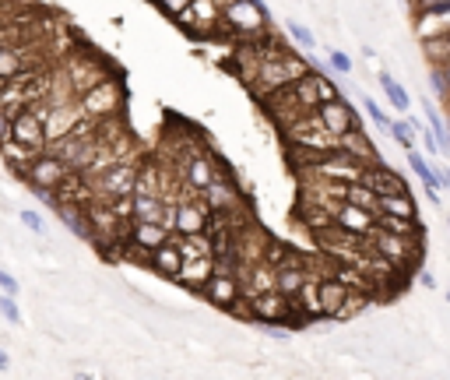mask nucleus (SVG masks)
Listing matches in <instances>:
<instances>
[{
  "label": "nucleus",
  "instance_id": "nucleus-34",
  "mask_svg": "<svg viewBox=\"0 0 450 380\" xmlns=\"http://www.w3.org/2000/svg\"><path fill=\"white\" fill-rule=\"evenodd\" d=\"M415 275H419V282H422L426 289H436V275H433V271H426V267H419V271H415Z\"/></svg>",
  "mask_w": 450,
  "mask_h": 380
},
{
  "label": "nucleus",
  "instance_id": "nucleus-27",
  "mask_svg": "<svg viewBox=\"0 0 450 380\" xmlns=\"http://www.w3.org/2000/svg\"><path fill=\"white\" fill-rule=\"evenodd\" d=\"M327 60H331V71L338 74V78H334L338 85H342V81L352 74V57H349V53H342V49H331V53H327Z\"/></svg>",
  "mask_w": 450,
  "mask_h": 380
},
{
  "label": "nucleus",
  "instance_id": "nucleus-1",
  "mask_svg": "<svg viewBox=\"0 0 450 380\" xmlns=\"http://www.w3.org/2000/svg\"><path fill=\"white\" fill-rule=\"evenodd\" d=\"M127 102V92H124V81L117 74H106L99 85H92L85 95H78V106L88 120H109V117H120Z\"/></svg>",
  "mask_w": 450,
  "mask_h": 380
},
{
  "label": "nucleus",
  "instance_id": "nucleus-12",
  "mask_svg": "<svg viewBox=\"0 0 450 380\" xmlns=\"http://www.w3.org/2000/svg\"><path fill=\"white\" fill-rule=\"evenodd\" d=\"M208 219H211V208H208V201L201 194L176 201V233L180 236H187V233H208Z\"/></svg>",
  "mask_w": 450,
  "mask_h": 380
},
{
  "label": "nucleus",
  "instance_id": "nucleus-38",
  "mask_svg": "<svg viewBox=\"0 0 450 380\" xmlns=\"http://www.w3.org/2000/svg\"><path fill=\"white\" fill-rule=\"evenodd\" d=\"M447 299H450V292H447Z\"/></svg>",
  "mask_w": 450,
  "mask_h": 380
},
{
  "label": "nucleus",
  "instance_id": "nucleus-18",
  "mask_svg": "<svg viewBox=\"0 0 450 380\" xmlns=\"http://www.w3.org/2000/svg\"><path fill=\"white\" fill-rule=\"evenodd\" d=\"M42 148H32V144H22V141H15L11 134H0V155H4V162H8V170L22 180V173L28 170V162L39 155Z\"/></svg>",
  "mask_w": 450,
  "mask_h": 380
},
{
  "label": "nucleus",
  "instance_id": "nucleus-2",
  "mask_svg": "<svg viewBox=\"0 0 450 380\" xmlns=\"http://www.w3.org/2000/svg\"><path fill=\"white\" fill-rule=\"evenodd\" d=\"M271 15L264 8V0H233L222 8V32L225 35H243V39H257L264 35Z\"/></svg>",
  "mask_w": 450,
  "mask_h": 380
},
{
  "label": "nucleus",
  "instance_id": "nucleus-4",
  "mask_svg": "<svg viewBox=\"0 0 450 380\" xmlns=\"http://www.w3.org/2000/svg\"><path fill=\"white\" fill-rule=\"evenodd\" d=\"M67 176H71V166H67L64 158H56L53 151H46V148L28 162V170L22 173V180L28 183V190H56Z\"/></svg>",
  "mask_w": 450,
  "mask_h": 380
},
{
  "label": "nucleus",
  "instance_id": "nucleus-14",
  "mask_svg": "<svg viewBox=\"0 0 450 380\" xmlns=\"http://www.w3.org/2000/svg\"><path fill=\"white\" fill-rule=\"evenodd\" d=\"M148 267L155 271V275H162V279H169V282H176L180 267H183V254H180V247H176L173 236H169L162 247H155V250L148 254Z\"/></svg>",
  "mask_w": 450,
  "mask_h": 380
},
{
  "label": "nucleus",
  "instance_id": "nucleus-19",
  "mask_svg": "<svg viewBox=\"0 0 450 380\" xmlns=\"http://www.w3.org/2000/svg\"><path fill=\"white\" fill-rule=\"evenodd\" d=\"M201 197L208 201V208H211V211H233V208H240V204H243V194H240L229 180H218V176H215V180L201 190Z\"/></svg>",
  "mask_w": 450,
  "mask_h": 380
},
{
  "label": "nucleus",
  "instance_id": "nucleus-23",
  "mask_svg": "<svg viewBox=\"0 0 450 380\" xmlns=\"http://www.w3.org/2000/svg\"><path fill=\"white\" fill-rule=\"evenodd\" d=\"M380 88H383V95H387V102L394 106V113H408L412 110V95H408V88L398 81V78H390L387 71H380Z\"/></svg>",
  "mask_w": 450,
  "mask_h": 380
},
{
  "label": "nucleus",
  "instance_id": "nucleus-28",
  "mask_svg": "<svg viewBox=\"0 0 450 380\" xmlns=\"http://www.w3.org/2000/svg\"><path fill=\"white\" fill-rule=\"evenodd\" d=\"M18 219H22V226H25V229H32L35 236H42V233H46V219H42V215H39L35 208H22V211H18Z\"/></svg>",
  "mask_w": 450,
  "mask_h": 380
},
{
  "label": "nucleus",
  "instance_id": "nucleus-35",
  "mask_svg": "<svg viewBox=\"0 0 450 380\" xmlns=\"http://www.w3.org/2000/svg\"><path fill=\"white\" fill-rule=\"evenodd\" d=\"M8 366H11V359H8V352H4V349H0V373H4Z\"/></svg>",
  "mask_w": 450,
  "mask_h": 380
},
{
  "label": "nucleus",
  "instance_id": "nucleus-15",
  "mask_svg": "<svg viewBox=\"0 0 450 380\" xmlns=\"http://www.w3.org/2000/svg\"><path fill=\"white\" fill-rule=\"evenodd\" d=\"M176 173H180V176L187 180V187H194L197 194H201V190H204L215 176H218V173H215V158H211V155H204V151H194L190 158H183Z\"/></svg>",
  "mask_w": 450,
  "mask_h": 380
},
{
  "label": "nucleus",
  "instance_id": "nucleus-17",
  "mask_svg": "<svg viewBox=\"0 0 450 380\" xmlns=\"http://www.w3.org/2000/svg\"><path fill=\"white\" fill-rule=\"evenodd\" d=\"M334 222L345 226V229H352V233H359V236H369L373 226H376V211L359 208V204H352V201H342V204L334 208Z\"/></svg>",
  "mask_w": 450,
  "mask_h": 380
},
{
  "label": "nucleus",
  "instance_id": "nucleus-33",
  "mask_svg": "<svg viewBox=\"0 0 450 380\" xmlns=\"http://www.w3.org/2000/svg\"><path fill=\"white\" fill-rule=\"evenodd\" d=\"M433 170H436V176H440L443 190H450V166H443V162H433Z\"/></svg>",
  "mask_w": 450,
  "mask_h": 380
},
{
  "label": "nucleus",
  "instance_id": "nucleus-9",
  "mask_svg": "<svg viewBox=\"0 0 450 380\" xmlns=\"http://www.w3.org/2000/svg\"><path fill=\"white\" fill-rule=\"evenodd\" d=\"M359 183H366L376 197L380 194H401V190H412L408 187V180L398 173V170H390V166H383V162H366L362 166V173H359Z\"/></svg>",
  "mask_w": 450,
  "mask_h": 380
},
{
  "label": "nucleus",
  "instance_id": "nucleus-5",
  "mask_svg": "<svg viewBox=\"0 0 450 380\" xmlns=\"http://www.w3.org/2000/svg\"><path fill=\"white\" fill-rule=\"evenodd\" d=\"M138 170H141V162H138V158H117V162H112V166L99 176V180H92V183H95V197H99V201H112V197L134 194Z\"/></svg>",
  "mask_w": 450,
  "mask_h": 380
},
{
  "label": "nucleus",
  "instance_id": "nucleus-13",
  "mask_svg": "<svg viewBox=\"0 0 450 380\" xmlns=\"http://www.w3.org/2000/svg\"><path fill=\"white\" fill-rule=\"evenodd\" d=\"M349 286L338 279V275H320L317 279V299H320V310H324V320H338L345 299H349Z\"/></svg>",
  "mask_w": 450,
  "mask_h": 380
},
{
  "label": "nucleus",
  "instance_id": "nucleus-30",
  "mask_svg": "<svg viewBox=\"0 0 450 380\" xmlns=\"http://www.w3.org/2000/svg\"><path fill=\"white\" fill-rule=\"evenodd\" d=\"M362 106H366V113H369V120H373V124H376L380 131H387V127H390V117H387V113L380 110V106H376V102H373L369 95L362 99Z\"/></svg>",
  "mask_w": 450,
  "mask_h": 380
},
{
  "label": "nucleus",
  "instance_id": "nucleus-31",
  "mask_svg": "<svg viewBox=\"0 0 450 380\" xmlns=\"http://www.w3.org/2000/svg\"><path fill=\"white\" fill-rule=\"evenodd\" d=\"M429 85H433V92H436L440 99H450V88H447V78H443V67H440V64H433V71H429Z\"/></svg>",
  "mask_w": 450,
  "mask_h": 380
},
{
  "label": "nucleus",
  "instance_id": "nucleus-21",
  "mask_svg": "<svg viewBox=\"0 0 450 380\" xmlns=\"http://www.w3.org/2000/svg\"><path fill=\"white\" fill-rule=\"evenodd\" d=\"M134 222H162L165 215V197L162 194H148V190H134Z\"/></svg>",
  "mask_w": 450,
  "mask_h": 380
},
{
  "label": "nucleus",
  "instance_id": "nucleus-32",
  "mask_svg": "<svg viewBox=\"0 0 450 380\" xmlns=\"http://www.w3.org/2000/svg\"><path fill=\"white\" fill-rule=\"evenodd\" d=\"M0 289H4V292H11V296H18V292H22L18 279H15V275H8V271H0Z\"/></svg>",
  "mask_w": 450,
  "mask_h": 380
},
{
  "label": "nucleus",
  "instance_id": "nucleus-3",
  "mask_svg": "<svg viewBox=\"0 0 450 380\" xmlns=\"http://www.w3.org/2000/svg\"><path fill=\"white\" fill-rule=\"evenodd\" d=\"M369 247L376 254H383L387 261H394L401 271H415V264H419V236H398V233H390V229L373 226Z\"/></svg>",
  "mask_w": 450,
  "mask_h": 380
},
{
  "label": "nucleus",
  "instance_id": "nucleus-7",
  "mask_svg": "<svg viewBox=\"0 0 450 380\" xmlns=\"http://www.w3.org/2000/svg\"><path fill=\"white\" fill-rule=\"evenodd\" d=\"M0 134H11L15 141L32 144V148H46V120L32 110V106H22L11 120L0 124Z\"/></svg>",
  "mask_w": 450,
  "mask_h": 380
},
{
  "label": "nucleus",
  "instance_id": "nucleus-24",
  "mask_svg": "<svg viewBox=\"0 0 450 380\" xmlns=\"http://www.w3.org/2000/svg\"><path fill=\"white\" fill-rule=\"evenodd\" d=\"M387 134H390L394 141H398L405 151H412V148H415V141H419V134L412 131V124H408V120H401V117H398V120L390 117V127H387Z\"/></svg>",
  "mask_w": 450,
  "mask_h": 380
},
{
  "label": "nucleus",
  "instance_id": "nucleus-26",
  "mask_svg": "<svg viewBox=\"0 0 450 380\" xmlns=\"http://www.w3.org/2000/svg\"><path fill=\"white\" fill-rule=\"evenodd\" d=\"M345 201H352V204H359V208H369V211H376V194H373L366 183H359V180H352V183H349V190H345Z\"/></svg>",
  "mask_w": 450,
  "mask_h": 380
},
{
  "label": "nucleus",
  "instance_id": "nucleus-8",
  "mask_svg": "<svg viewBox=\"0 0 450 380\" xmlns=\"http://www.w3.org/2000/svg\"><path fill=\"white\" fill-rule=\"evenodd\" d=\"M250 299V313H253V324H264V328H271V324H281L285 328V317L292 310V299L285 292L278 289H267V292H257V296H247Z\"/></svg>",
  "mask_w": 450,
  "mask_h": 380
},
{
  "label": "nucleus",
  "instance_id": "nucleus-25",
  "mask_svg": "<svg viewBox=\"0 0 450 380\" xmlns=\"http://www.w3.org/2000/svg\"><path fill=\"white\" fill-rule=\"evenodd\" d=\"M285 32L292 35V42H296L303 53H313V49H317V35H313L303 22H292V18H289V22H285Z\"/></svg>",
  "mask_w": 450,
  "mask_h": 380
},
{
  "label": "nucleus",
  "instance_id": "nucleus-20",
  "mask_svg": "<svg viewBox=\"0 0 450 380\" xmlns=\"http://www.w3.org/2000/svg\"><path fill=\"white\" fill-rule=\"evenodd\" d=\"M408 166H412V173L422 180V190H426V197L433 201V204H440V190H443V183H440V176H436V170H433V162H426L422 158V151H408Z\"/></svg>",
  "mask_w": 450,
  "mask_h": 380
},
{
  "label": "nucleus",
  "instance_id": "nucleus-10",
  "mask_svg": "<svg viewBox=\"0 0 450 380\" xmlns=\"http://www.w3.org/2000/svg\"><path fill=\"white\" fill-rule=\"evenodd\" d=\"M201 296H204L211 306H218V310H229V306H233V303L243 296L240 275H233V271H218V267H215V275L204 282Z\"/></svg>",
  "mask_w": 450,
  "mask_h": 380
},
{
  "label": "nucleus",
  "instance_id": "nucleus-16",
  "mask_svg": "<svg viewBox=\"0 0 450 380\" xmlns=\"http://www.w3.org/2000/svg\"><path fill=\"white\" fill-rule=\"evenodd\" d=\"M211 275H215V257H211V254H204V257H190V261H183V267H180L176 282H180L187 292L201 296V289H204V282H208Z\"/></svg>",
  "mask_w": 450,
  "mask_h": 380
},
{
  "label": "nucleus",
  "instance_id": "nucleus-11",
  "mask_svg": "<svg viewBox=\"0 0 450 380\" xmlns=\"http://www.w3.org/2000/svg\"><path fill=\"white\" fill-rule=\"evenodd\" d=\"M109 71H106V64L102 60H95V57H88V53H85V57H74L71 64H67V88H71V95L78 99V95H85L92 85H99L102 78H106Z\"/></svg>",
  "mask_w": 450,
  "mask_h": 380
},
{
  "label": "nucleus",
  "instance_id": "nucleus-39",
  "mask_svg": "<svg viewBox=\"0 0 450 380\" xmlns=\"http://www.w3.org/2000/svg\"><path fill=\"white\" fill-rule=\"evenodd\" d=\"M447 39H450V32H447Z\"/></svg>",
  "mask_w": 450,
  "mask_h": 380
},
{
  "label": "nucleus",
  "instance_id": "nucleus-6",
  "mask_svg": "<svg viewBox=\"0 0 450 380\" xmlns=\"http://www.w3.org/2000/svg\"><path fill=\"white\" fill-rule=\"evenodd\" d=\"M317 117H320L324 131H327V134H334L338 141L349 138V134H359V131H362L356 106H352L345 95H338V99H331V102H320V106H317Z\"/></svg>",
  "mask_w": 450,
  "mask_h": 380
},
{
  "label": "nucleus",
  "instance_id": "nucleus-36",
  "mask_svg": "<svg viewBox=\"0 0 450 380\" xmlns=\"http://www.w3.org/2000/svg\"><path fill=\"white\" fill-rule=\"evenodd\" d=\"M215 4H218V8H225V4H233V0H215Z\"/></svg>",
  "mask_w": 450,
  "mask_h": 380
},
{
  "label": "nucleus",
  "instance_id": "nucleus-37",
  "mask_svg": "<svg viewBox=\"0 0 450 380\" xmlns=\"http://www.w3.org/2000/svg\"><path fill=\"white\" fill-rule=\"evenodd\" d=\"M447 226H450V219H447Z\"/></svg>",
  "mask_w": 450,
  "mask_h": 380
},
{
  "label": "nucleus",
  "instance_id": "nucleus-22",
  "mask_svg": "<svg viewBox=\"0 0 450 380\" xmlns=\"http://www.w3.org/2000/svg\"><path fill=\"white\" fill-rule=\"evenodd\" d=\"M376 211H383V215H398V219H415V215H419V204H415L412 190H401V194H380V197H376Z\"/></svg>",
  "mask_w": 450,
  "mask_h": 380
},
{
  "label": "nucleus",
  "instance_id": "nucleus-29",
  "mask_svg": "<svg viewBox=\"0 0 450 380\" xmlns=\"http://www.w3.org/2000/svg\"><path fill=\"white\" fill-rule=\"evenodd\" d=\"M0 317L11 320V324H22V310H18L15 296H11V292H4V289H0Z\"/></svg>",
  "mask_w": 450,
  "mask_h": 380
}]
</instances>
